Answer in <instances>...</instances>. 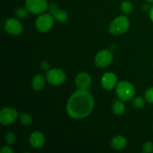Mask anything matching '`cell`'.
<instances>
[{
  "mask_svg": "<svg viewBox=\"0 0 153 153\" xmlns=\"http://www.w3.org/2000/svg\"><path fill=\"white\" fill-rule=\"evenodd\" d=\"M94 107V99L87 90L79 89L69 98L67 111L73 119H83L92 112Z\"/></svg>",
  "mask_w": 153,
  "mask_h": 153,
  "instance_id": "obj_1",
  "label": "cell"
},
{
  "mask_svg": "<svg viewBox=\"0 0 153 153\" xmlns=\"http://www.w3.org/2000/svg\"><path fill=\"white\" fill-rule=\"evenodd\" d=\"M116 92L120 100L123 102H128L134 97L135 94V88L129 82L122 81L117 86Z\"/></svg>",
  "mask_w": 153,
  "mask_h": 153,
  "instance_id": "obj_2",
  "label": "cell"
},
{
  "mask_svg": "<svg viewBox=\"0 0 153 153\" xmlns=\"http://www.w3.org/2000/svg\"><path fill=\"white\" fill-rule=\"evenodd\" d=\"M129 20L126 16H119L110 24L109 32L113 35H120L126 32L129 28Z\"/></svg>",
  "mask_w": 153,
  "mask_h": 153,
  "instance_id": "obj_3",
  "label": "cell"
},
{
  "mask_svg": "<svg viewBox=\"0 0 153 153\" xmlns=\"http://www.w3.org/2000/svg\"><path fill=\"white\" fill-rule=\"evenodd\" d=\"M54 23V16L49 13L41 14L36 19L35 25L40 32H46L49 31Z\"/></svg>",
  "mask_w": 153,
  "mask_h": 153,
  "instance_id": "obj_4",
  "label": "cell"
},
{
  "mask_svg": "<svg viewBox=\"0 0 153 153\" xmlns=\"http://www.w3.org/2000/svg\"><path fill=\"white\" fill-rule=\"evenodd\" d=\"M25 7L30 13L33 14H40L48 8L46 0H26Z\"/></svg>",
  "mask_w": 153,
  "mask_h": 153,
  "instance_id": "obj_5",
  "label": "cell"
},
{
  "mask_svg": "<svg viewBox=\"0 0 153 153\" xmlns=\"http://www.w3.org/2000/svg\"><path fill=\"white\" fill-rule=\"evenodd\" d=\"M18 117V112L13 108H5L0 112V122L2 125L8 126L14 123Z\"/></svg>",
  "mask_w": 153,
  "mask_h": 153,
  "instance_id": "obj_6",
  "label": "cell"
},
{
  "mask_svg": "<svg viewBox=\"0 0 153 153\" xmlns=\"http://www.w3.org/2000/svg\"><path fill=\"white\" fill-rule=\"evenodd\" d=\"M46 79L52 85H60L65 82L66 75L60 69H52L46 73Z\"/></svg>",
  "mask_w": 153,
  "mask_h": 153,
  "instance_id": "obj_7",
  "label": "cell"
},
{
  "mask_svg": "<svg viewBox=\"0 0 153 153\" xmlns=\"http://www.w3.org/2000/svg\"><path fill=\"white\" fill-rule=\"evenodd\" d=\"M114 59L113 54L107 49H104L97 53L95 57V64L98 67H106L112 62Z\"/></svg>",
  "mask_w": 153,
  "mask_h": 153,
  "instance_id": "obj_8",
  "label": "cell"
},
{
  "mask_svg": "<svg viewBox=\"0 0 153 153\" xmlns=\"http://www.w3.org/2000/svg\"><path fill=\"white\" fill-rule=\"evenodd\" d=\"M5 31L11 35H19L23 31V26L18 19L15 18H10L6 21L4 24Z\"/></svg>",
  "mask_w": 153,
  "mask_h": 153,
  "instance_id": "obj_9",
  "label": "cell"
},
{
  "mask_svg": "<svg viewBox=\"0 0 153 153\" xmlns=\"http://www.w3.org/2000/svg\"><path fill=\"white\" fill-rule=\"evenodd\" d=\"M117 78L116 75L111 72L105 73L102 76L101 79V85L102 88L106 91H111L117 85Z\"/></svg>",
  "mask_w": 153,
  "mask_h": 153,
  "instance_id": "obj_10",
  "label": "cell"
},
{
  "mask_svg": "<svg viewBox=\"0 0 153 153\" xmlns=\"http://www.w3.org/2000/svg\"><path fill=\"white\" fill-rule=\"evenodd\" d=\"M75 82H76V87L79 89L87 90L91 86L92 79H91V76L88 73L82 72V73H79L76 76Z\"/></svg>",
  "mask_w": 153,
  "mask_h": 153,
  "instance_id": "obj_11",
  "label": "cell"
},
{
  "mask_svg": "<svg viewBox=\"0 0 153 153\" xmlns=\"http://www.w3.org/2000/svg\"><path fill=\"white\" fill-rule=\"evenodd\" d=\"M29 143L32 147L39 149L44 145V135L40 131H34L29 137Z\"/></svg>",
  "mask_w": 153,
  "mask_h": 153,
  "instance_id": "obj_12",
  "label": "cell"
},
{
  "mask_svg": "<svg viewBox=\"0 0 153 153\" xmlns=\"http://www.w3.org/2000/svg\"><path fill=\"white\" fill-rule=\"evenodd\" d=\"M127 144V140L126 137L121 135H117L112 138L111 146L115 149H123Z\"/></svg>",
  "mask_w": 153,
  "mask_h": 153,
  "instance_id": "obj_13",
  "label": "cell"
},
{
  "mask_svg": "<svg viewBox=\"0 0 153 153\" xmlns=\"http://www.w3.org/2000/svg\"><path fill=\"white\" fill-rule=\"evenodd\" d=\"M45 79L43 76L38 74L34 77L32 80V87L34 91H40L43 89L45 86Z\"/></svg>",
  "mask_w": 153,
  "mask_h": 153,
  "instance_id": "obj_14",
  "label": "cell"
},
{
  "mask_svg": "<svg viewBox=\"0 0 153 153\" xmlns=\"http://www.w3.org/2000/svg\"><path fill=\"white\" fill-rule=\"evenodd\" d=\"M52 13V16H54L56 20H58V22H65L66 20L68 18V15H67V12L64 11L63 10H58V9H55Z\"/></svg>",
  "mask_w": 153,
  "mask_h": 153,
  "instance_id": "obj_15",
  "label": "cell"
},
{
  "mask_svg": "<svg viewBox=\"0 0 153 153\" xmlns=\"http://www.w3.org/2000/svg\"><path fill=\"white\" fill-rule=\"evenodd\" d=\"M126 107L124 105L123 102L121 100H116L114 102L113 107H112V111H113L114 114L116 115H122L125 111Z\"/></svg>",
  "mask_w": 153,
  "mask_h": 153,
  "instance_id": "obj_16",
  "label": "cell"
},
{
  "mask_svg": "<svg viewBox=\"0 0 153 153\" xmlns=\"http://www.w3.org/2000/svg\"><path fill=\"white\" fill-rule=\"evenodd\" d=\"M19 120L22 125L23 126H29L32 123V117L30 114L26 113L22 114L19 117Z\"/></svg>",
  "mask_w": 153,
  "mask_h": 153,
  "instance_id": "obj_17",
  "label": "cell"
},
{
  "mask_svg": "<svg viewBox=\"0 0 153 153\" xmlns=\"http://www.w3.org/2000/svg\"><path fill=\"white\" fill-rule=\"evenodd\" d=\"M121 10L125 14H128L132 10V4L129 1H125L121 4Z\"/></svg>",
  "mask_w": 153,
  "mask_h": 153,
  "instance_id": "obj_18",
  "label": "cell"
},
{
  "mask_svg": "<svg viewBox=\"0 0 153 153\" xmlns=\"http://www.w3.org/2000/svg\"><path fill=\"white\" fill-rule=\"evenodd\" d=\"M28 10H27V8H24V7H18L17 9L16 10V16L17 17L20 18V19H24V18H26L27 16H28Z\"/></svg>",
  "mask_w": 153,
  "mask_h": 153,
  "instance_id": "obj_19",
  "label": "cell"
},
{
  "mask_svg": "<svg viewBox=\"0 0 153 153\" xmlns=\"http://www.w3.org/2000/svg\"><path fill=\"white\" fill-rule=\"evenodd\" d=\"M144 105L145 101L144 100H143V97H136L134 100V101H133V105H134V107L137 109L142 108L144 106Z\"/></svg>",
  "mask_w": 153,
  "mask_h": 153,
  "instance_id": "obj_20",
  "label": "cell"
},
{
  "mask_svg": "<svg viewBox=\"0 0 153 153\" xmlns=\"http://www.w3.org/2000/svg\"><path fill=\"white\" fill-rule=\"evenodd\" d=\"M5 140L7 144L9 145L14 143V142L16 141V135H15L14 133L12 132V131L7 133L5 135Z\"/></svg>",
  "mask_w": 153,
  "mask_h": 153,
  "instance_id": "obj_21",
  "label": "cell"
},
{
  "mask_svg": "<svg viewBox=\"0 0 153 153\" xmlns=\"http://www.w3.org/2000/svg\"><path fill=\"white\" fill-rule=\"evenodd\" d=\"M142 151L144 153H150L153 152V143L151 141H148L143 144Z\"/></svg>",
  "mask_w": 153,
  "mask_h": 153,
  "instance_id": "obj_22",
  "label": "cell"
},
{
  "mask_svg": "<svg viewBox=\"0 0 153 153\" xmlns=\"http://www.w3.org/2000/svg\"><path fill=\"white\" fill-rule=\"evenodd\" d=\"M145 100L149 103H153V87L145 92Z\"/></svg>",
  "mask_w": 153,
  "mask_h": 153,
  "instance_id": "obj_23",
  "label": "cell"
},
{
  "mask_svg": "<svg viewBox=\"0 0 153 153\" xmlns=\"http://www.w3.org/2000/svg\"><path fill=\"white\" fill-rule=\"evenodd\" d=\"M0 152L1 153H13V150L12 149V148H10V146H3L2 148L0 150Z\"/></svg>",
  "mask_w": 153,
  "mask_h": 153,
  "instance_id": "obj_24",
  "label": "cell"
},
{
  "mask_svg": "<svg viewBox=\"0 0 153 153\" xmlns=\"http://www.w3.org/2000/svg\"><path fill=\"white\" fill-rule=\"evenodd\" d=\"M41 67L43 70H46V69L49 68V64L46 62H42L41 63Z\"/></svg>",
  "mask_w": 153,
  "mask_h": 153,
  "instance_id": "obj_25",
  "label": "cell"
},
{
  "mask_svg": "<svg viewBox=\"0 0 153 153\" xmlns=\"http://www.w3.org/2000/svg\"><path fill=\"white\" fill-rule=\"evenodd\" d=\"M149 15H150V19L153 22V6L152 7V8L150 9V12H149Z\"/></svg>",
  "mask_w": 153,
  "mask_h": 153,
  "instance_id": "obj_26",
  "label": "cell"
},
{
  "mask_svg": "<svg viewBox=\"0 0 153 153\" xmlns=\"http://www.w3.org/2000/svg\"><path fill=\"white\" fill-rule=\"evenodd\" d=\"M146 1L149 3H153V0H146Z\"/></svg>",
  "mask_w": 153,
  "mask_h": 153,
  "instance_id": "obj_27",
  "label": "cell"
}]
</instances>
